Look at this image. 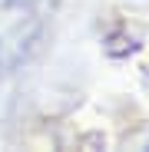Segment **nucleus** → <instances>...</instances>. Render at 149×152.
I'll return each mask as SVG.
<instances>
[{"mask_svg": "<svg viewBox=\"0 0 149 152\" xmlns=\"http://www.w3.org/2000/svg\"><path fill=\"white\" fill-rule=\"evenodd\" d=\"M40 43H43V23L30 13L27 20H20L7 37H0V69L4 73L23 69V63L33 60Z\"/></svg>", "mask_w": 149, "mask_h": 152, "instance_id": "1", "label": "nucleus"}, {"mask_svg": "<svg viewBox=\"0 0 149 152\" xmlns=\"http://www.w3.org/2000/svg\"><path fill=\"white\" fill-rule=\"evenodd\" d=\"M142 50V40L129 30V27H113V30H106V37H103V53L109 56V60H129V56H136Z\"/></svg>", "mask_w": 149, "mask_h": 152, "instance_id": "2", "label": "nucleus"}, {"mask_svg": "<svg viewBox=\"0 0 149 152\" xmlns=\"http://www.w3.org/2000/svg\"><path fill=\"white\" fill-rule=\"evenodd\" d=\"M37 0H0V10L4 13H20V10H33Z\"/></svg>", "mask_w": 149, "mask_h": 152, "instance_id": "3", "label": "nucleus"}]
</instances>
